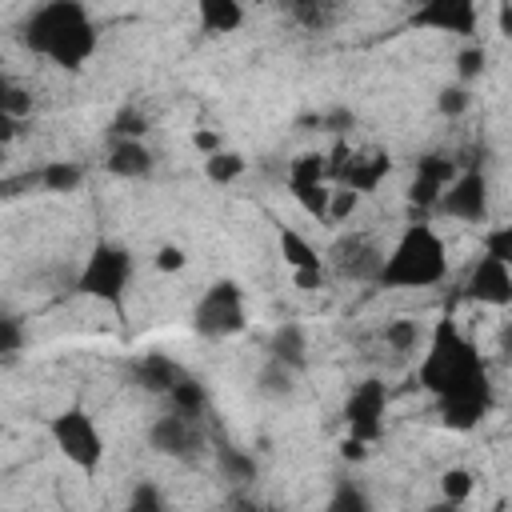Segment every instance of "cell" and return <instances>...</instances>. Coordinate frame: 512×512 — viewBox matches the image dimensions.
<instances>
[{
  "mask_svg": "<svg viewBox=\"0 0 512 512\" xmlns=\"http://www.w3.org/2000/svg\"><path fill=\"white\" fill-rule=\"evenodd\" d=\"M152 264H156V272H180V268H184V248L160 244L156 256H152Z\"/></svg>",
  "mask_w": 512,
  "mask_h": 512,
  "instance_id": "37",
  "label": "cell"
},
{
  "mask_svg": "<svg viewBox=\"0 0 512 512\" xmlns=\"http://www.w3.org/2000/svg\"><path fill=\"white\" fill-rule=\"evenodd\" d=\"M148 132V120L136 112V108H120L116 120H112V136L116 140H140Z\"/></svg>",
  "mask_w": 512,
  "mask_h": 512,
  "instance_id": "31",
  "label": "cell"
},
{
  "mask_svg": "<svg viewBox=\"0 0 512 512\" xmlns=\"http://www.w3.org/2000/svg\"><path fill=\"white\" fill-rule=\"evenodd\" d=\"M324 280V272H296V288H316Z\"/></svg>",
  "mask_w": 512,
  "mask_h": 512,
  "instance_id": "43",
  "label": "cell"
},
{
  "mask_svg": "<svg viewBox=\"0 0 512 512\" xmlns=\"http://www.w3.org/2000/svg\"><path fill=\"white\" fill-rule=\"evenodd\" d=\"M444 216H456V220H484L488 216V180H484V172L480 168H468V172H460L452 184H448V192L440 196V204H436Z\"/></svg>",
  "mask_w": 512,
  "mask_h": 512,
  "instance_id": "11",
  "label": "cell"
},
{
  "mask_svg": "<svg viewBox=\"0 0 512 512\" xmlns=\"http://www.w3.org/2000/svg\"><path fill=\"white\" fill-rule=\"evenodd\" d=\"M364 448H368L364 440H356V436H348V440L340 444V456H344V460H364Z\"/></svg>",
  "mask_w": 512,
  "mask_h": 512,
  "instance_id": "41",
  "label": "cell"
},
{
  "mask_svg": "<svg viewBox=\"0 0 512 512\" xmlns=\"http://www.w3.org/2000/svg\"><path fill=\"white\" fill-rule=\"evenodd\" d=\"M324 512H372V504H368V496H364L352 480H340V484H336V492L328 496Z\"/></svg>",
  "mask_w": 512,
  "mask_h": 512,
  "instance_id": "27",
  "label": "cell"
},
{
  "mask_svg": "<svg viewBox=\"0 0 512 512\" xmlns=\"http://www.w3.org/2000/svg\"><path fill=\"white\" fill-rule=\"evenodd\" d=\"M24 44L60 68H80L96 52V28L84 4L52 0L24 20Z\"/></svg>",
  "mask_w": 512,
  "mask_h": 512,
  "instance_id": "2",
  "label": "cell"
},
{
  "mask_svg": "<svg viewBox=\"0 0 512 512\" xmlns=\"http://www.w3.org/2000/svg\"><path fill=\"white\" fill-rule=\"evenodd\" d=\"M412 24L436 28V32H456L472 36L476 32V4L472 0H428L424 8L412 12Z\"/></svg>",
  "mask_w": 512,
  "mask_h": 512,
  "instance_id": "13",
  "label": "cell"
},
{
  "mask_svg": "<svg viewBox=\"0 0 512 512\" xmlns=\"http://www.w3.org/2000/svg\"><path fill=\"white\" fill-rule=\"evenodd\" d=\"M248 324L244 316V292L236 280H216L192 308V328L196 336L204 340H224V336H236L240 328Z\"/></svg>",
  "mask_w": 512,
  "mask_h": 512,
  "instance_id": "5",
  "label": "cell"
},
{
  "mask_svg": "<svg viewBox=\"0 0 512 512\" xmlns=\"http://www.w3.org/2000/svg\"><path fill=\"white\" fill-rule=\"evenodd\" d=\"M120 512H168V500H164V492H160L152 480H140V484L128 492V500H124Z\"/></svg>",
  "mask_w": 512,
  "mask_h": 512,
  "instance_id": "26",
  "label": "cell"
},
{
  "mask_svg": "<svg viewBox=\"0 0 512 512\" xmlns=\"http://www.w3.org/2000/svg\"><path fill=\"white\" fill-rule=\"evenodd\" d=\"M424 512H464V508H460L456 500H444V496H440V500H436V504H428Z\"/></svg>",
  "mask_w": 512,
  "mask_h": 512,
  "instance_id": "44",
  "label": "cell"
},
{
  "mask_svg": "<svg viewBox=\"0 0 512 512\" xmlns=\"http://www.w3.org/2000/svg\"><path fill=\"white\" fill-rule=\"evenodd\" d=\"M0 116H8V120L32 116V96L12 80H0Z\"/></svg>",
  "mask_w": 512,
  "mask_h": 512,
  "instance_id": "28",
  "label": "cell"
},
{
  "mask_svg": "<svg viewBox=\"0 0 512 512\" xmlns=\"http://www.w3.org/2000/svg\"><path fill=\"white\" fill-rule=\"evenodd\" d=\"M168 400H172V412H180V416H188V420H200V416L208 412V392H204V384L192 380V376H180V384L168 392Z\"/></svg>",
  "mask_w": 512,
  "mask_h": 512,
  "instance_id": "19",
  "label": "cell"
},
{
  "mask_svg": "<svg viewBox=\"0 0 512 512\" xmlns=\"http://www.w3.org/2000/svg\"><path fill=\"white\" fill-rule=\"evenodd\" d=\"M440 492H444V500L464 504L468 492H472V472H468V468H448V472L440 476Z\"/></svg>",
  "mask_w": 512,
  "mask_h": 512,
  "instance_id": "32",
  "label": "cell"
},
{
  "mask_svg": "<svg viewBox=\"0 0 512 512\" xmlns=\"http://www.w3.org/2000/svg\"><path fill=\"white\" fill-rule=\"evenodd\" d=\"M328 256H332L336 272H340V276H352V280H380L384 260H388V256L372 244V236H364V232L340 236Z\"/></svg>",
  "mask_w": 512,
  "mask_h": 512,
  "instance_id": "10",
  "label": "cell"
},
{
  "mask_svg": "<svg viewBox=\"0 0 512 512\" xmlns=\"http://www.w3.org/2000/svg\"><path fill=\"white\" fill-rule=\"evenodd\" d=\"M456 160L452 156H420L416 160V180L408 184V204H412V224H420L416 212H428L440 204V196L448 192V184L456 180Z\"/></svg>",
  "mask_w": 512,
  "mask_h": 512,
  "instance_id": "8",
  "label": "cell"
},
{
  "mask_svg": "<svg viewBox=\"0 0 512 512\" xmlns=\"http://www.w3.org/2000/svg\"><path fill=\"white\" fill-rule=\"evenodd\" d=\"M268 360H276V364H284V368H292V372L304 368L308 344H304V328H300L296 320H284V324L268 336Z\"/></svg>",
  "mask_w": 512,
  "mask_h": 512,
  "instance_id": "14",
  "label": "cell"
},
{
  "mask_svg": "<svg viewBox=\"0 0 512 512\" xmlns=\"http://www.w3.org/2000/svg\"><path fill=\"white\" fill-rule=\"evenodd\" d=\"M192 144H196L200 152H208V156L224 152V144H220V136H216V132H196V136H192Z\"/></svg>",
  "mask_w": 512,
  "mask_h": 512,
  "instance_id": "40",
  "label": "cell"
},
{
  "mask_svg": "<svg viewBox=\"0 0 512 512\" xmlns=\"http://www.w3.org/2000/svg\"><path fill=\"white\" fill-rule=\"evenodd\" d=\"M244 168H248V160H244L240 152H228V148L204 160V176H208L212 184H232V180H236Z\"/></svg>",
  "mask_w": 512,
  "mask_h": 512,
  "instance_id": "24",
  "label": "cell"
},
{
  "mask_svg": "<svg viewBox=\"0 0 512 512\" xmlns=\"http://www.w3.org/2000/svg\"><path fill=\"white\" fill-rule=\"evenodd\" d=\"M224 512H272V508H268V504H260V500H252V496H232Z\"/></svg>",
  "mask_w": 512,
  "mask_h": 512,
  "instance_id": "39",
  "label": "cell"
},
{
  "mask_svg": "<svg viewBox=\"0 0 512 512\" xmlns=\"http://www.w3.org/2000/svg\"><path fill=\"white\" fill-rule=\"evenodd\" d=\"M196 16H200V28L208 36H220V32H236L244 24V8L236 0H200L196 4Z\"/></svg>",
  "mask_w": 512,
  "mask_h": 512,
  "instance_id": "17",
  "label": "cell"
},
{
  "mask_svg": "<svg viewBox=\"0 0 512 512\" xmlns=\"http://www.w3.org/2000/svg\"><path fill=\"white\" fill-rule=\"evenodd\" d=\"M0 352H4L8 360L20 352V320H16V316H4V320H0Z\"/></svg>",
  "mask_w": 512,
  "mask_h": 512,
  "instance_id": "38",
  "label": "cell"
},
{
  "mask_svg": "<svg viewBox=\"0 0 512 512\" xmlns=\"http://www.w3.org/2000/svg\"><path fill=\"white\" fill-rule=\"evenodd\" d=\"M416 340H420L416 320H392V324H384V344H388V348H396V352H412Z\"/></svg>",
  "mask_w": 512,
  "mask_h": 512,
  "instance_id": "29",
  "label": "cell"
},
{
  "mask_svg": "<svg viewBox=\"0 0 512 512\" xmlns=\"http://www.w3.org/2000/svg\"><path fill=\"white\" fill-rule=\"evenodd\" d=\"M484 256H492V260H500V264L512 268V224L492 228V232L484 236Z\"/></svg>",
  "mask_w": 512,
  "mask_h": 512,
  "instance_id": "34",
  "label": "cell"
},
{
  "mask_svg": "<svg viewBox=\"0 0 512 512\" xmlns=\"http://www.w3.org/2000/svg\"><path fill=\"white\" fill-rule=\"evenodd\" d=\"M292 388H296V372L284 368V364H276V360H268L260 368V376H256V392L260 396H288Z\"/></svg>",
  "mask_w": 512,
  "mask_h": 512,
  "instance_id": "23",
  "label": "cell"
},
{
  "mask_svg": "<svg viewBox=\"0 0 512 512\" xmlns=\"http://www.w3.org/2000/svg\"><path fill=\"white\" fill-rule=\"evenodd\" d=\"M468 104H472V92H468L464 84H448V88H440V96H436V108H440L444 116H464Z\"/></svg>",
  "mask_w": 512,
  "mask_h": 512,
  "instance_id": "33",
  "label": "cell"
},
{
  "mask_svg": "<svg viewBox=\"0 0 512 512\" xmlns=\"http://www.w3.org/2000/svg\"><path fill=\"white\" fill-rule=\"evenodd\" d=\"M360 204V192L352 188H332V208H328V220H348Z\"/></svg>",
  "mask_w": 512,
  "mask_h": 512,
  "instance_id": "36",
  "label": "cell"
},
{
  "mask_svg": "<svg viewBox=\"0 0 512 512\" xmlns=\"http://www.w3.org/2000/svg\"><path fill=\"white\" fill-rule=\"evenodd\" d=\"M484 68H488V52H484L480 44H468V48H460V56H456V76H460V84L476 80Z\"/></svg>",
  "mask_w": 512,
  "mask_h": 512,
  "instance_id": "30",
  "label": "cell"
},
{
  "mask_svg": "<svg viewBox=\"0 0 512 512\" xmlns=\"http://www.w3.org/2000/svg\"><path fill=\"white\" fill-rule=\"evenodd\" d=\"M444 276H448L444 240L424 220V224H408L400 232V240L392 244L376 284H384V288H428V284H440Z\"/></svg>",
  "mask_w": 512,
  "mask_h": 512,
  "instance_id": "3",
  "label": "cell"
},
{
  "mask_svg": "<svg viewBox=\"0 0 512 512\" xmlns=\"http://www.w3.org/2000/svg\"><path fill=\"white\" fill-rule=\"evenodd\" d=\"M292 16L304 20L308 28H320V24H328L332 4H320V0H296V4H292Z\"/></svg>",
  "mask_w": 512,
  "mask_h": 512,
  "instance_id": "35",
  "label": "cell"
},
{
  "mask_svg": "<svg viewBox=\"0 0 512 512\" xmlns=\"http://www.w3.org/2000/svg\"><path fill=\"white\" fill-rule=\"evenodd\" d=\"M492 512H504V504H496V508H492Z\"/></svg>",
  "mask_w": 512,
  "mask_h": 512,
  "instance_id": "46",
  "label": "cell"
},
{
  "mask_svg": "<svg viewBox=\"0 0 512 512\" xmlns=\"http://www.w3.org/2000/svg\"><path fill=\"white\" fill-rule=\"evenodd\" d=\"M128 280H132V256L124 248H116V244H96L88 252V260H84V268H80L76 288L84 296H96V300H104L108 308L120 312Z\"/></svg>",
  "mask_w": 512,
  "mask_h": 512,
  "instance_id": "4",
  "label": "cell"
},
{
  "mask_svg": "<svg viewBox=\"0 0 512 512\" xmlns=\"http://www.w3.org/2000/svg\"><path fill=\"white\" fill-rule=\"evenodd\" d=\"M280 256L292 264V272H324V256L292 228H280Z\"/></svg>",
  "mask_w": 512,
  "mask_h": 512,
  "instance_id": "18",
  "label": "cell"
},
{
  "mask_svg": "<svg viewBox=\"0 0 512 512\" xmlns=\"http://www.w3.org/2000/svg\"><path fill=\"white\" fill-rule=\"evenodd\" d=\"M496 340H500V352H508V356H512V320L500 328V336H496Z\"/></svg>",
  "mask_w": 512,
  "mask_h": 512,
  "instance_id": "45",
  "label": "cell"
},
{
  "mask_svg": "<svg viewBox=\"0 0 512 512\" xmlns=\"http://www.w3.org/2000/svg\"><path fill=\"white\" fill-rule=\"evenodd\" d=\"M216 464H220L224 480H232V484H248V480L256 476V460H252L248 452L232 448V444H220V448H216Z\"/></svg>",
  "mask_w": 512,
  "mask_h": 512,
  "instance_id": "21",
  "label": "cell"
},
{
  "mask_svg": "<svg viewBox=\"0 0 512 512\" xmlns=\"http://www.w3.org/2000/svg\"><path fill=\"white\" fill-rule=\"evenodd\" d=\"M148 444H152L160 456L196 460L200 448H204V428H200V420H188V416H180V412H168V416H156V420H152Z\"/></svg>",
  "mask_w": 512,
  "mask_h": 512,
  "instance_id": "7",
  "label": "cell"
},
{
  "mask_svg": "<svg viewBox=\"0 0 512 512\" xmlns=\"http://www.w3.org/2000/svg\"><path fill=\"white\" fill-rule=\"evenodd\" d=\"M420 388H428L436 400H460V396H492V384H488V372H484V360L476 352V344L452 324V320H440L432 328V340H428V352L420 360V372H416Z\"/></svg>",
  "mask_w": 512,
  "mask_h": 512,
  "instance_id": "1",
  "label": "cell"
},
{
  "mask_svg": "<svg viewBox=\"0 0 512 512\" xmlns=\"http://www.w3.org/2000/svg\"><path fill=\"white\" fill-rule=\"evenodd\" d=\"M36 180H40L48 192H72V188L84 180V168L72 164V160H52V164H44V168L36 172Z\"/></svg>",
  "mask_w": 512,
  "mask_h": 512,
  "instance_id": "20",
  "label": "cell"
},
{
  "mask_svg": "<svg viewBox=\"0 0 512 512\" xmlns=\"http://www.w3.org/2000/svg\"><path fill=\"white\" fill-rule=\"evenodd\" d=\"M384 408H388V392L380 380H364L352 388L348 404H344V420H348V436L356 440H376L384 428Z\"/></svg>",
  "mask_w": 512,
  "mask_h": 512,
  "instance_id": "9",
  "label": "cell"
},
{
  "mask_svg": "<svg viewBox=\"0 0 512 512\" xmlns=\"http://www.w3.org/2000/svg\"><path fill=\"white\" fill-rule=\"evenodd\" d=\"M292 196H296V204H300L312 220H328L332 188H324V184H300V188H292Z\"/></svg>",
  "mask_w": 512,
  "mask_h": 512,
  "instance_id": "25",
  "label": "cell"
},
{
  "mask_svg": "<svg viewBox=\"0 0 512 512\" xmlns=\"http://www.w3.org/2000/svg\"><path fill=\"white\" fill-rule=\"evenodd\" d=\"M464 296L476 300V304H492V308H504L512 304V268L492 260V256H480L468 272V284H464Z\"/></svg>",
  "mask_w": 512,
  "mask_h": 512,
  "instance_id": "12",
  "label": "cell"
},
{
  "mask_svg": "<svg viewBox=\"0 0 512 512\" xmlns=\"http://www.w3.org/2000/svg\"><path fill=\"white\" fill-rule=\"evenodd\" d=\"M56 448L64 452V460H72L80 472H92L104 456V440H100V428L92 424V416L84 408H64L60 416H52L48 424Z\"/></svg>",
  "mask_w": 512,
  "mask_h": 512,
  "instance_id": "6",
  "label": "cell"
},
{
  "mask_svg": "<svg viewBox=\"0 0 512 512\" xmlns=\"http://www.w3.org/2000/svg\"><path fill=\"white\" fill-rule=\"evenodd\" d=\"M132 376H136V384L144 388V392H172L176 384H180V368L164 356V352H148V356H140L136 364H132Z\"/></svg>",
  "mask_w": 512,
  "mask_h": 512,
  "instance_id": "15",
  "label": "cell"
},
{
  "mask_svg": "<svg viewBox=\"0 0 512 512\" xmlns=\"http://www.w3.org/2000/svg\"><path fill=\"white\" fill-rule=\"evenodd\" d=\"M496 24H500V32L512 40V4H500V8H496Z\"/></svg>",
  "mask_w": 512,
  "mask_h": 512,
  "instance_id": "42",
  "label": "cell"
},
{
  "mask_svg": "<svg viewBox=\"0 0 512 512\" xmlns=\"http://www.w3.org/2000/svg\"><path fill=\"white\" fill-rule=\"evenodd\" d=\"M108 172L112 176H124V180L148 176L152 172V152L140 140H116L112 152H108Z\"/></svg>",
  "mask_w": 512,
  "mask_h": 512,
  "instance_id": "16",
  "label": "cell"
},
{
  "mask_svg": "<svg viewBox=\"0 0 512 512\" xmlns=\"http://www.w3.org/2000/svg\"><path fill=\"white\" fill-rule=\"evenodd\" d=\"M324 176H328V156H320V152H304V156H296L292 168H288V188H300V184H324Z\"/></svg>",
  "mask_w": 512,
  "mask_h": 512,
  "instance_id": "22",
  "label": "cell"
}]
</instances>
